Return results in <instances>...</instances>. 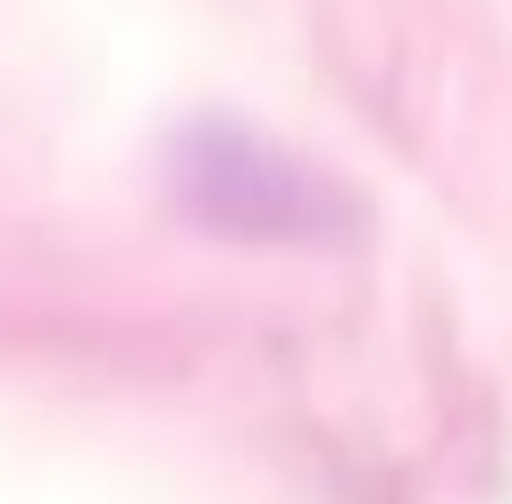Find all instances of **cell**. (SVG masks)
Listing matches in <instances>:
<instances>
[{"mask_svg":"<svg viewBox=\"0 0 512 504\" xmlns=\"http://www.w3.org/2000/svg\"><path fill=\"white\" fill-rule=\"evenodd\" d=\"M168 194L194 227L227 244H336L353 227V202L319 168H303L236 118H194L168 143Z\"/></svg>","mask_w":512,"mask_h":504,"instance_id":"cell-1","label":"cell"}]
</instances>
